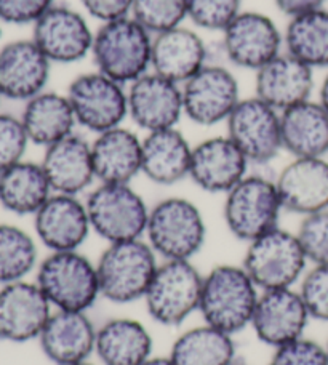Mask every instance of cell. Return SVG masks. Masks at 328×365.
I'll list each match as a JSON object with an SVG mask.
<instances>
[{
	"label": "cell",
	"instance_id": "cell-1",
	"mask_svg": "<svg viewBox=\"0 0 328 365\" xmlns=\"http://www.w3.org/2000/svg\"><path fill=\"white\" fill-rule=\"evenodd\" d=\"M261 290L242 264H218L203 274L199 314L212 327L237 335L250 329Z\"/></svg>",
	"mask_w": 328,
	"mask_h": 365
},
{
	"label": "cell",
	"instance_id": "cell-2",
	"mask_svg": "<svg viewBox=\"0 0 328 365\" xmlns=\"http://www.w3.org/2000/svg\"><path fill=\"white\" fill-rule=\"evenodd\" d=\"M144 239L162 262H193L207 242V221L195 202L170 195L150 207Z\"/></svg>",
	"mask_w": 328,
	"mask_h": 365
},
{
	"label": "cell",
	"instance_id": "cell-3",
	"mask_svg": "<svg viewBox=\"0 0 328 365\" xmlns=\"http://www.w3.org/2000/svg\"><path fill=\"white\" fill-rule=\"evenodd\" d=\"M160 258L146 239L108 244L96 259L101 298L113 304L143 302Z\"/></svg>",
	"mask_w": 328,
	"mask_h": 365
},
{
	"label": "cell",
	"instance_id": "cell-4",
	"mask_svg": "<svg viewBox=\"0 0 328 365\" xmlns=\"http://www.w3.org/2000/svg\"><path fill=\"white\" fill-rule=\"evenodd\" d=\"M153 37L131 16L100 24L90 53L95 69L130 86L150 71Z\"/></svg>",
	"mask_w": 328,
	"mask_h": 365
},
{
	"label": "cell",
	"instance_id": "cell-5",
	"mask_svg": "<svg viewBox=\"0 0 328 365\" xmlns=\"http://www.w3.org/2000/svg\"><path fill=\"white\" fill-rule=\"evenodd\" d=\"M34 280L56 311L88 312L101 298L96 262L81 250L48 252L39 262Z\"/></svg>",
	"mask_w": 328,
	"mask_h": 365
},
{
	"label": "cell",
	"instance_id": "cell-6",
	"mask_svg": "<svg viewBox=\"0 0 328 365\" xmlns=\"http://www.w3.org/2000/svg\"><path fill=\"white\" fill-rule=\"evenodd\" d=\"M85 204L91 231L106 244L144 237L150 207L131 182H96Z\"/></svg>",
	"mask_w": 328,
	"mask_h": 365
},
{
	"label": "cell",
	"instance_id": "cell-7",
	"mask_svg": "<svg viewBox=\"0 0 328 365\" xmlns=\"http://www.w3.org/2000/svg\"><path fill=\"white\" fill-rule=\"evenodd\" d=\"M284 213L275 180L248 173L225 194L222 218L227 231L240 242H252L280 226Z\"/></svg>",
	"mask_w": 328,
	"mask_h": 365
},
{
	"label": "cell",
	"instance_id": "cell-8",
	"mask_svg": "<svg viewBox=\"0 0 328 365\" xmlns=\"http://www.w3.org/2000/svg\"><path fill=\"white\" fill-rule=\"evenodd\" d=\"M203 274L188 259H168L157 268L143 303L155 324L180 327L199 312Z\"/></svg>",
	"mask_w": 328,
	"mask_h": 365
},
{
	"label": "cell",
	"instance_id": "cell-9",
	"mask_svg": "<svg viewBox=\"0 0 328 365\" xmlns=\"http://www.w3.org/2000/svg\"><path fill=\"white\" fill-rule=\"evenodd\" d=\"M242 258V266L260 290L292 289L309 268L297 232L277 226L252 242Z\"/></svg>",
	"mask_w": 328,
	"mask_h": 365
},
{
	"label": "cell",
	"instance_id": "cell-10",
	"mask_svg": "<svg viewBox=\"0 0 328 365\" xmlns=\"http://www.w3.org/2000/svg\"><path fill=\"white\" fill-rule=\"evenodd\" d=\"M66 96L74 110L77 127L93 135L125 125L128 120L127 87L96 69L74 77Z\"/></svg>",
	"mask_w": 328,
	"mask_h": 365
},
{
	"label": "cell",
	"instance_id": "cell-11",
	"mask_svg": "<svg viewBox=\"0 0 328 365\" xmlns=\"http://www.w3.org/2000/svg\"><path fill=\"white\" fill-rule=\"evenodd\" d=\"M185 117L195 125L213 127L226 123L242 100L235 74L225 64H205L181 86Z\"/></svg>",
	"mask_w": 328,
	"mask_h": 365
},
{
	"label": "cell",
	"instance_id": "cell-12",
	"mask_svg": "<svg viewBox=\"0 0 328 365\" xmlns=\"http://www.w3.org/2000/svg\"><path fill=\"white\" fill-rule=\"evenodd\" d=\"M221 36L226 60L235 68L253 73L284 51V31L261 11L242 10Z\"/></svg>",
	"mask_w": 328,
	"mask_h": 365
},
{
	"label": "cell",
	"instance_id": "cell-13",
	"mask_svg": "<svg viewBox=\"0 0 328 365\" xmlns=\"http://www.w3.org/2000/svg\"><path fill=\"white\" fill-rule=\"evenodd\" d=\"M226 135L255 165H266L284 151L280 113L255 95L242 98L227 117Z\"/></svg>",
	"mask_w": 328,
	"mask_h": 365
},
{
	"label": "cell",
	"instance_id": "cell-14",
	"mask_svg": "<svg viewBox=\"0 0 328 365\" xmlns=\"http://www.w3.org/2000/svg\"><path fill=\"white\" fill-rule=\"evenodd\" d=\"M31 38L51 64H74L90 56L95 29L83 11L55 4L32 24Z\"/></svg>",
	"mask_w": 328,
	"mask_h": 365
},
{
	"label": "cell",
	"instance_id": "cell-15",
	"mask_svg": "<svg viewBox=\"0 0 328 365\" xmlns=\"http://www.w3.org/2000/svg\"><path fill=\"white\" fill-rule=\"evenodd\" d=\"M311 316L297 287L261 290L250 329L269 348H279L306 335Z\"/></svg>",
	"mask_w": 328,
	"mask_h": 365
},
{
	"label": "cell",
	"instance_id": "cell-16",
	"mask_svg": "<svg viewBox=\"0 0 328 365\" xmlns=\"http://www.w3.org/2000/svg\"><path fill=\"white\" fill-rule=\"evenodd\" d=\"M128 120L144 133L178 127L185 117L181 86L149 71L127 86Z\"/></svg>",
	"mask_w": 328,
	"mask_h": 365
},
{
	"label": "cell",
	"instance_id": "cell-17",
	"mask_svg": "<svg viewBox=\"0 0 328 365\" xmlns=\"http://www.w3.org/2000/svg\"><path fill=\"white\" fill-rule=\"evenodd\" d=\"M32 218L36 237L48 252L81 250L93 234L81 195L53 192Z\"/></svg>",
	"mask_w": 328,
	"mask_h": 365
},
{
	"label": "cell",
	"instance_id": "cell-18",
	"mask_svg": "<svg viewBox=\"0 0 328 365\" xmlns=\"http://www.w3.org/2000/svg\"><path fill=\"white\" fill-rule=\"evenodd\" d=\"M53 308L36 280H18L0 289V341L29 343L41 336Z\"/></svg>",
	"mask_w": 328,
	"mask_h": 365
},
{
	"label": "cell",
	"instance_id": "cell-19",
	"mask_svg": "<svg viewBox=\"0 0 328 365\" xmlns=\"http://www.w3.org/2000/svg\"><path fill=\"white\" fill-rule=\"evenodd\" d=\"M250 165L227 135L210 136L193 145L189 180L202 191L225 195L250 173Z\"/></svg>",
	"mask_w": 328,
	"mask_h": 365
},
{
	"label": "cell",
	"instance_id": "cell-20",
	"mask_svg": "<svg viewBox=\"0 0 328 365\" xmlns=\"http://www.w3.org/2000/svg\"><path fill=\"white\" fill-rule=\"evenodd\" d=\"M51 61L32 38H18L0 48V95L29 101L47 90Z\"/></svg>",
	"mask_w": 328,
	"mask_h": 365
},
{
	"label": "cell",
	"instance_id": "cell-21",
	"mask_svg": "<svg viewBox=\"0 0 328 365\" xmlns=\"http://www.w3.org/2000/svg\"><path fill=\"white\" fill-rule=\"evenodd\" d=\"M274 180L284 212L303 218L328 208L327 158H292Z\"/></svg>",
	"mask_w": 328,
	"mask_h": 365
},
{
	"label": "cell",
	"instance_id": "cell-22",
	"mask_svg": "<svg viewBox=\"0 0 328 365\" xmlns=\"http://www.w3.org/2000/svg\"><path fill=\"white\" fill-rule=\"evenodd\" d=\"M316 71L284 50L255 73V96L279 113L312 98Z\"/></svg>",
	"mask_w": 328,
	"mask_h": 365
},
{
	"label": "cell",
	"instance_id": "cell-23",
	"mask_svg": "<svg viewBox=\"0 0 328 365\" xmlns=\"http://www.w3.org/2000/svg\"><path fill=\"white\" fill-rule=\"evenodd\" d=\"M96 331L88 312L53 309L37 341L51 364L68 365L95 356Z\"/></svg>",
	"mask_w": 328,
	"mask_h": 365
},
{
	"label": "cell",
	"instance_id": "cell-24",
	"mask_svg": "<svg viewBox=\"0 0 328 365\" xmlns=\"http://www.w3.org/2000/svg\"><path fill=\"white\" fill-rule=\"evenodd\" d=\"M210 63L208 47L195 28L186 24L153 37L150 71L183 86Z\"/></svg>",
	"mask_w": 328,
	"mask_h": 365
},
{
	"label": "cell",
	"instance_id": "cell-25",
	"mask_svg": "<svg viewBox=\"0 0 328 365\" xmlns=\"http://www.w3.org/2000/svg\"><path fill=\"white\" fill-rule=\"evenodd\" d=\"M41 164L53 192L82 195L96 182L91 141L77 132L45 148Z\"/></svg>",
	"mask_w": 328,
	"mask_h": 365
},
{
	"label": "cell",
	"instance_id": "cell-26",
	"mask_svg": "<svg viewBox=\"0 0 328 365\" xmlns=\"http://www.w3.org/2000/svg\"><path fill=\"white\" fill-rule=\"evenodd\" d=\"M143 136L125 125L106 130L91 140L96 182H133L141 175Z\"/></svg>",
	"mask_w": 328,
	"mask_h": 365
},
{
	"label": "cell",
	"instance_id": "cell-27",
	"mask_svg": "<svg viewBox=\"0 0 328 365\" xmlns=\"http://www.w3.org/2000/svg\"><path fill=\"white\" fill-rule=\"evenodd\" d=\"M193 145L178 127L144 133L141 175L159 186H173L189 178Z\"/></svg>",
	"mask_w": 328,
	"mask_h": 365
},
{
	"label": "cell",
	"instance_id": "cell-28",
	"mask_svg": "<svg viewBox=\"0 0 328 365\" xmlns=\"http://www.w3.org/2000/svg\"><path fill=\"white\" fill-rule=\"evenodd\" d=\"M95 356L101 365H143L154 356V336L138 319L113 317L98 327Z\"/></svg>",
	"mask_w": 328,
	"mask_h": 365
},
{
	"label": "cell",
	"instance_id": "cell-29",
	"mask_svg": "<svg viewBox=\"0 0 328 365\" xmlns=\"http://www.w3.org/2000/svg\"><path fill=\"white\" fill-rule=\"evenodd\" d=\"M282 146L292 158H327L328 110L307 100L280 113Z\"/></svg>",
	"mask_w": 328,
	"mask_h": 365
},
{
	"label": "cell",
	"instance_id": "cell-30",
	"mask_svg": "<svg viewBox=\"0 0 328 365\" xmlns=\"http://www.w3.org/2000/svg\"><path fill=\"white\" fill-rule=\"evenodd\" d=\"M19 119L31 145L42 146L43 149L76 133L77 128L68 96L48 88L24 103Z\"/></svg>",
	"mask_w": 328,
	"mask_h": 365
},
{
	"label": "cell",
	"instance_id": "cell-31",
	"mask_svg": "<svg viewBox=\"0 0 328 365\" xmlns=\"http://www.w3.org/2000/svg\"><path fill=\"white\" fill-rule=\"evenodd\" d=\"M51 194L41 162L23 159L0 173V207L18 217H34Z\"/></svg>",
	"mask_w": 328,
	"mask_h": 365
},
{
	"label": "cell",
	"instance_id": "cell-32",
	"mask_svg": "<svg viewBox=\"0 0 328 365\" xmlns=\"http://www.w3.org/2000/svg\"><path fill=\"white\" fill-rule=\"evenodd\" d=\"M175 365H231L237 361L234 335L203 322L175 338L170 348Z\"/></svg>",
	"mask_w": 328,
	"mask_h": 365
},
{
	"label": "cell",
	"instance_id": "cell-33",
	"mask_svg": "<svg viewBox=\"0 0 328 365\" xmlns=\"http://www.w3.org/2000/svg\"><path fill=\"white\" fill-rule=\"evenodd\" d=\"M284 50L311 69H328V9L288 19Z\"/></svg>",
	"mask_w": 328,
	"mask_h": 365
},
{
	"label": "cell",
	"instance_id": "cell-34",
	"mask_svg": "<svg viewBox=\"0 0 328 365\" xmlns=\"http://www.w3.org/2000/svg\"><path fill=\"white\" fill-rule=\"evenodd\" d=\"M39 262L36 237L23 227L0 223V285L28 279Z\"/></svg>",
	"mask_w": 328,
	"mask_h": 365
},
{
	"label": "cell",
	"instance_id": "cell-35",
	"mask_svg": "<svg viewBox=\"0 0 328 365\" xmlns=\"http://www.w3.org/2000/svg\"><path fill=\"white\" fill-rule=\"evenodd\" d=\"M130 16L157 36L188 21L186 0H133Z\"/></svg>",
	"mask_w": 328,
	"mask_h": 365
},
{
	"label": "cell",
	"instance_id": "cell-36",
	"mask_svg": "<svg viewBox=\"0 0 328 365\" xmlns=\"http://www.w3.org/2000/svg\"><path fill=\"white\" fill-rule=\"evenodd\" d=\"M188 21L195 29L222 32L242 11V0H186Z\"/></svg>",
	"mask_w": 328,
	"mask_h": 365
},
{
	"label": "cell",
	"instance_id": "cell-37",
	"mask_svg": "<svg viewBox=\"0 0 328 365\" xmlns=\"http://www.w3.org/2000/svg\"><path fill=\"white\" fill-rule=\"evenodd\" d=\"M294 232L309 266L328 264V208L301 218Z\"/></svg>",
	"mask_w": 328,
	"mask_h": 365
},
{
	"label": "cell",
	"instance_id": "cell-38",
	"mask_svg": "<svg viewBox=\"0 0 328 365\" xmlns=\"http://www.w3.org/2000/svg\"><path fill=\"white\" fill-rule=\"evenodd\" d=\"M297 289L311 321L328 324V264L309 266Z\"/></svg>",
	"mask_w": 328,
	"mask_h": 365
},
{
	"label": "cell",
	"instance_id": "cell-39",
	"mask_svg": "<svg viewBox=\"0 0 328 365\" xmlns=\"http://www.w3.org/2000/svg\"><path fill=\"white\" fill-rule=\"evenodd\" d=\"M29 145L21 119L0 113V173L21 162Z\"/></svg>",
	"mask_w": 328,
	"mask_h": 365
},
{
	"label": "cell",
	"instance_id": "cell-40",
	"mask_svg": "<svg viewBox=\"0 0 328 365\" xmlns=\"http://www.w3.org/2000/svg\"><path fill=\"white\" fill-rule=\"evenodd\" d=\"M267 365H328L325 343L304 335L272 349Z\"/></svg>",
	"mask_w": 328,
	"mask_h": 365
},
{
	"label": "cell",
	"instance_id": "cell-41",
	"mask_svg": "<svg viewBox=\"0 0 328 365\" xmlns=\"http://www.w3.org/2000/svg\"><path fill=\"white\" fill-rule=\"evenodd\" d=\"M56 0H0V19L13 26H32Z\"/></svg>",
	"mask_w": 328,
	"mask_h": 365
},
{
	"label": "cell",
	"instance_id": "cell-42",
	"mask_svg": "<svg viewBox=\"0 0 328 365\" xmlns=\"http://www.w3.org/2000/svg\"><path fill=\"white\" fill-rule=\"evenodd\" d=\"M83 13L103 23L130 16L133 0H81Z\"/></svg>",
	"mask_w": 328,
	"mask_h": 365
},
{
	"label": "cell",
	"instance_id": "cell-43",
	"mask_svg": "<svg viewBox=\"0 0 328 365\" xmlns=\"http://www.w3.org/2000/svg\"><path fill=\"white\" fill-rule=\"evenodd\" d=\"M274 4L280 13L290 19L314 10L325 9L327 0H274Z\"/></svg>",
	"mask_w": 328,
	"mask_h": 365
},
{
	"label": "cell",
	"instance_id": "cell-44",
	"mask_svg": "<svg viewBox=\"0 0 328 365\" xmlns=\"http://www.w3.org/2000/svg\"><path fill=\"white\" fill-rule=\"evenodd\" d=\"M319 103L322 104V106L328 110V69H327V74L320 82V87H319Z\"/></svg>",
	"mask_w": 328,
	"mask_h": 365
},
{
	"label": "cell",
	"instance_id": "cell-45",
	"mask_svg": "<svg viewBox=\"0 0 328 365\" xmlns=\"http://www.w3.org/2000/svg\"><path fill=\"white\" fill-rule=\"evenodd\" d=\"M143 365H175L170 356H153Z\"/></svg>",
	"mask_w": 328,
	"mask_h": 365
},
{
	"label": "cell",
	"instance_id": "cell-46",
	"mask_svg": "<svg viewBox=\"0 0 328 365\" xmlns=\"http://www.w3.org/2000/svg\"><path fill=\"white\" fill-rule=\"evenodd\" d=\"M68 365H96V364L91 362V361L88 359V361H82V362H76V364H68Z\"/></svg>",
	"mask_w": 328,
	"mask_h": 365
},
{
	"label": "cell",
	"instance_id": "cell-47",
	"mask_svg": "<svg viewBox=\"0 0 328 365\" xmlns=\"http://www.w3.org/2000/svg\"><path fill=\"white\" fill-rule=\"evenodd\" d=\"M231 365H250V364H244V362H237V361H235V362L231 364Z\"/></svg>",
	"mask_w": 328,
	"mask_h": 365
},
{
	"label": "cell",
	"instance_id": "cell-48",
	"mask_svg": "<svg viewBox=\"0 0 328 365\" xmlns=\"http://www.w3.org/2000/svg\"><path fill=\"white\" fill-rule=\"evenodd\" d=\"M325 349H327V354H328V338H327V341H325Z\"/></svg>",
	"mask_w": 328,
	"mask_h": 365
},
{
	"label": "cell",
	"instance_id": "cell-49",
	"mask_svg": "<svg viewBox=\"0 0 328 365\" xmlns=\"http://www.w3.org/2000/svg\"><path fill=\"white\" fill-rule=\"evenodd\" d=\"M2 24H4L2 19H0V34H2Z\"/></svg>",
	"mask_w": 328,
	"mask_h": 365
},
{
	"label": "cell",
	"instance_id": "cell-50",
	"mask_svg": "<svg viewBox=\"0 0 328 365\" xmlns=\"http://www.w3.org/2000/svg\"><path fill=\"white\" fill-rule=\"evenodd\" d=\"M2 100H4V96H2V95H0V103H2Z\"/></svg>",
	"mask_w": 328,
	"mask_h": 365
}]
</instances>
